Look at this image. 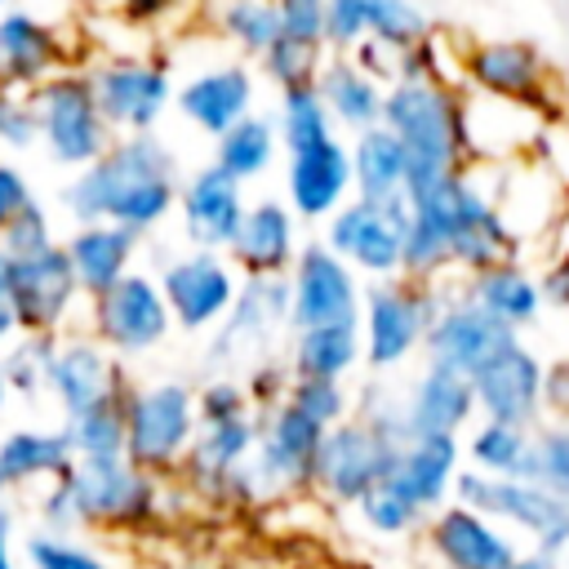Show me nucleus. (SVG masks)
<instances>
[{
	"label": "nucleus",
	"mask_w": 569,
	"mask_h": 569,
	"mask_svg": "<svg viewBox=\"0 0 569 569\" xmlns=\"http://www.w3.org/2000/svg\"><path fill=\"white\" fill-rule=\"evenodd\" d=\"M405 440L373 427L369 418H347L325 431V445L316 453L311 493L329 507H360L378 485H387Z\"/></svg>",
	"instance_id": "5"
},
{
	"label": "nucleus",
	"mask_w": 569,
	"mask_h": 569,
	"mask_svg": "<svg viewBox=\"0 0 569 569\" xmlns=\"http://www.w3.org/2000/svg\"><path fill=\"white\" fill-rule=\"evenodd\" d=\"M67 71V40L53 22L31 9L0 13V89L36 93L44 80Z\"/></svg>",
	"instance_id": "23"
},
{
	"label": "nucleus",
	"mask_w": 569,
	"mask_h": 569,
	"mask_svg": "<svg viewBox=\"0 0 569 569\" xmlns=\"http://www.w3.org/2000/svg\"><path fill=\"white\" fill-rule=\"evenodd\" d=\"M129 387L133 382L124 378L120 356H111L93 333H62L58 338V351L49 365V396L58 400L62 422L102 405V400L124 396Z\"/></svg>",
	"instance_id": "19"
},
{
	"label": "nucleus",
	"mask_w": 569,
	"mask_h": 569,
	"mask_svg": "<svg viewBox=\"0 0 569 569\" xmlns=\"http://www.w3.org/2000/svg\"><path fill=\"white\" fill-rule=\"evenodd\" d=\"M365 4H369V40L373 44L405 53V49L431 40V22L413 0H365Z\"/></svg>",
	"instance_id": "41"
},
{
	"label": "nucleus",
	"mask_w": 569,
	"mask_h": 569,
	"mask_svg": "<svg viewBox=\"0 0 569 569\" xmlns=\"http://www.w3.org/2000/svg\"><path fill=\"white\" fill-rule=\"evenodd\" d=\"M356 196L351 142L329 138L311 151H293L284 164V204L302 222H329Z\"/></svg>",
	"instance_id": "21"
},
{
	"label": "nucleus",
	"mask_w": 569,
	"mask_h": 569,
	"mask_svg": "<svg viewBox=\"0 0 569 569\" xmlns=\"http://www.w3.org/2000/svg\"><path fill=\"white\" fill-rule=\"evenodd\" d=\"M422 547L436 569H507L525 551L516 533H507L467 502H445L427 520Z\"/></svg>",
	"instance_id": "18"
},
{
	"label": "nucleus",
	"mask_w": 569,
	"mask_h": 569,
	"mask_svg": "<svg viewBox=\"0 0 569 569\" xmlns=\"http://www.w3.org/2000/svg\"><path fill=\"white\" fill-rule=\"evenodd\" d=\"M462 293L476 302V307H485L493 320H502L507 329H529L538 316H542V284H538V276L525 267V262H516V258H507V262H498V267H485V271H476V276H467V284H462Z\"/></svg>",
	"instance_id": "31"
},
{
	"label": "nucleus",
	"mask_w": 569,
	"mask_h": 569,
	"mask_svg": "<svg viewBox=\"0 0 569 569\" xmlns=\"http://www.w3.org/2000/svg\"><path fill=\"white\" fill-rule=\"evenodd\" d=\"M58 240H53V227H49V213H44V204L40 200H31L4 231H0V253H9V258H31V253H44V249H53Z\"/></svg>",
	"instance_id": "48"
},
{
	"label": "nucleus",
	"mask_w": 569,
	"mask_h": 569,
	"mask_svg": "<svg viewBox=\"0 0 569 569\" xmlns=\"http://www.w3.org/2000/svg\"><path fill=\"white\" fill-rule=\"evenodd\" d=\"M276 129H280V147L289 156L293 151H311V147L329 142V138H338L333 116H329V107H325L316 84L280 89V120H276Z\"/></svg>",
	"instance_id": "38"
},
{
	"label": "nucleus",
	"mask_w": 569,
	"mask_h": 569,
	"mask_svg": "<svg viewBox=\"0 0 569 569\" xmlns=\"http://www.w3.org/2000/svg\"><path fill=\"white\" fill-rule=\"evenodd\" d=\"M289 405L302 409L325 431L347 422V418H356V400H351L347 382H329V378H293L289 382Z\"/></svg>",
	"instance_id": "43"
},
{
	"label": "nucleus",
	"mask_w": 569,
	"mask_h": 569,
	"mask_svg": "<svg viewBox=\"0 0 569 569\" xmlns=\"http://www.w3.org/2000/svg\"><path fill=\"white\" fill-rule=\"evenodd\" d=\"M538 284H542V302L569 311V249H560V253L547 262V271L538 276Z\"/></svg>",
	"instance_id": "56"
},
{
	"label": "nucleus",
	"mask_w": 569,
	"mask_h": 569,
	"mask_svg": "<svg viewBox=\"0 0 569 569\" xmlns=\"http://www.w3.org/2000/svg\"><path fill=\"white\" fill-rule=\"evenodd\" d=\"M0 507H9V485H4V476H0Z\"/></svg>",
	"instance_id": "62"
},
{
	"label": "nucleus",
	"mask_w": 569,
	"mask_h": 569,
	"mask_svg": "<svg viewBox=\"0 0 569 569\" xmlns=\"http://www.w3.org/2000/svg\"><path fill=\"white\" fill-rule=\"evenodd\" d=\"M178 213H182V231L196 249L222 253L231 249L249 200H244V182L227 178L218 164H204L196 173H187V182L178 187Z\"/></svg>",
	"instance_id": "22"
},
{
	"label": "nucleus",
	"mask_w": 569,
	"mask_h": 569,
	"mask_svg": "<svg viewBox=\"0 0 569 569\" xmlns=\"http://www.w3.org/2000/svg\"><path fill=\"white\" fill-rule=\"evenodd\" d=\"M400 400H405L409 440H418V436H462L467 427H476V413H480L471 378H462L453 369H440V365H427Z\"/></svg>",
	"instance_id": "27"
},
{
	"label": "nucleus",
	"mask_w": 569,
	"mask_h": 569,
	"mask_svg": "<svg viewBox=\"0 0 569 569\" xmlns=\"http://www.w3.org/2000/svg\"><path fill=\"white\" fill-rule=\"evenodd\" d=\"M22 556L31 569H111L98 547H89L71 533H44V529L22 542Z\"/></svg>",
	"instance_id": "45"
},
{
	"label": "nucleus",
	"mask_w": 569,
	"mask_h": 569,
	"mask_svg": "<svg viewBox=\"0 0 569 569\" xmlns=\"http://www.w3.org/2000/svg\"><path fill=\"white\" fill-rule=\"evenodd\" d=\"M276 9H280L284 36L329 49V44H325V31H329V0H276Z\"/></svg>",
	"instance_id": "51"
},
{
	"label": "nucleus",
	"mask_w": 569,
	"mask_h": 569,
	"mask_svg": "<svg viewBox=\"0 0 569 569\" xmlns=\"http://www.w3.org/2000/svg\"><path fill=\"white\" fill-rule=\"evenodd\" d=\"M445 293L436 284L418 280H378L365 289V311H360V338H365V365L373 369H396L405 365L422 342L427 329L440 311Z\"/></svg>",
	"instance_id": "9"
},
{
	"label": "nucleus",
	"mask_w": 569,
	"mask_h": 569,
	"mask_svg": "<svg viewBox=\"0 0 569 569\" xmlns=\"http://www.w3.org/2000/svg\"><path fill=\"white\" fill-rule=\"evenodd\" d=\"M507 569H560V565H556V556H542V551H520V560H516V565H507Z\"/></svg>",
	"instance_id": "60"
},
{
	"label": "nucleus",
	"mask_w": 569,
	"mask_h": 569,
	"mask_svg": "<svg viewBox=\"0 0 569 569\" xmlns=\"http://www.w3.org/2000/svg\"><path fill=\"white\" fill-rule=\"evenodd\" d=\"M453 502L476 507L493 525H502L516 538H529V551L565 556L569 551V507L547 493L538 480H507V476H480L462 467Z\"/></svg>",
	"instance_id": "7"
},
{
	"label": "nucleus",
	"mask_w": 569,
	"mask_h": 569,
	"mask_svg": "<svg viewBox=\"0 0 569 569\" xmlns=\"http://www.w3.org/2000/svg\"><path fill=\"white\" fill-rule=\"evenodd\" d=\"M511 342H520L516 329H507L502 320H493L485 307H476L467 293H453L440 302L431 329H427V365L453 369L462 378H476L493 356H502Z\"/></svg>",
	"instance_id": "17"
},
{
	"label": "nucleus",
	"mask_w": 569,
	"mask_h": 569,
	"mask_svg": "<svg viewBox=\"0 0 569 569\" xmlns=\"http://www.w3.org/2000/svg\"><path fill=\"white\" fill-rule=\"evenodd\" d=\"M289 382H293V369L289 365H253L249 369V378H244V391H249V400H253V413H267V409H276V405H284L289 400Z\"/></svg>",
	"instance_id": "52"
},
{
	"label": "nucleus",
	"mask_w": 569,
	"mask_h": 569,
	"mask_svg": "<svg viewBox=\"0 0 569 569\" xmlns=\"http://www.w3.org/2000/svg\"><path fill=\"white\" fill-rule=\"evenodd\" d=\"M53 351H58V338H53V333H18V338L4 347V356H0V369H4L9 391H18V396H40V391H49Z\"/></svg>",
	"instance_id": "40"
},
{
	"label": "nucleus",
	"mask_w": 569,
	"mask_h": 569,
	"mask_svg": "<svg viewBox=\"0 0 569 569\" xmlns=\"http://www.w3.org/2000/svg\"><path fill=\"white\" fill-rule=\"evenodd\" d=\"M276 151H280V129H276V120H267V116L253 111L249 120H240L236 129H227V133L213 142V164H218L227 178L249 182V178H262V173L271 169Z\"/></svg>",
	"instance_id": "37"
},
{
	"label": "nucleus",
	"mask_w": 569,
	"mask_h": 569,
	"mask_svg": "<svg viewBox=\"0 0 569 569\" xmlns=\"http://www.w3.org/2000/svg\"><path fill=\"white\" fill-rule=\"evenodd\" d=\"M533 480L569 507V422H542L533 431Z\"/></svg>",
	"instance_id": "46"
},
{
	"label": "nucleus",
	"mask_w": 569,
	"mask_h": 569,
	"mask_svg": "<svg viewBox=\"0 0 569 569\" xmlns=\"http://www.w3.org/2000/svg\"><path fill=\"white\" fill-rule=\"evenodd\" d=\"M178 160L156 133H129L62 187V209L89 222H116L133 236L160 227L178 209Z\"/></svg>",
	"instance_id": "1"
},
{
	"label": "nucleus",
	"mask_w": 569,
	"mask_h": 569,
	"mask_svg": "<svg viewBox=\"0 0 569 569\" xmlns=\"http://www.w3.org/2000/svg\"><path fill=\"white\" fill-rule=\"evenodd\" d=\"M253 93H258V80L249 71V62H218V67L182 80L173 107L187 124L204 129L218 142L227 129H236L240 120L253 116Z\"/></svg>",
	"instance_id": "24"
},
{
	"label": "nucleus",
	"mask_w": 569,
	"mask_h": 569,
	"mask_svg": "<svg viewBox=\"0 0 569 569\" xmlns=\"http://www.w3.org/2000/svg\"><path fill=\"white\" fill-rule=\"evenodd\" d=\"M369 40V4L365 0H329V31L325 44L333 53H351Z\"/></svg>",
	"instance_id": "50"
},
{
	"label": "nucleus",
	"mask_w": 569,
	"mask_h": 569,
	"mask_svg": "<svg viewBox=\"0 0 569 569\" xmlns=\"http://www.w3.org/2000/svg\"><path fill=\"white\" fill-rule=\"evenodd\" d=\"M565 569H569V551H565Z\"/></svg>",
	"instance_id": "64"
},
{
	"label": "nucleus",
	"mask_w": 569,
	"mask_h": 569,
	"mask_svg": "<svg viewBox=\"0 0 569 569\" xmlns=\"http://www.w3.org/2000/svg\"><path fill=\"white\" fill-rule=\"evenodd\" d=\"M13 9V0H0V13H9Z\"/></svg>",
	"instance_id": "63"
},
{
	"label": "nucleus",
	"mask_w": 569,
	"mask_h": 569,
	"mask_svg": "<svg viewBox=\"0 0 569 569\" xmlns=\"http://www.w3.org/2000/svg\"><path fill=\"white\" fill-rule=\"evenodd\" d=\"M405 227H409V200L373 204L351 196L325 222V244L351 271H365L373 280H396L405 267Z\"/></svg>",
	"instance_id": "11"
},
{
	"label": "nucleus",
	"mask_w": 569,
	"mask_h": 569,
	"mask_svg": "<svg viewBox=\"0 0 569 569\" xmlns=\"http://www.w3.org/2000/svg\"><path fill=\"white\" fill-rule=\"evenodd\" d=\"M356 516H360V525H365L369 533H378V538H413V533L427 529V516H422L418 507H409L391 485H378V489L356 507Z\"/></svg>",
	"instance_id": "42"
},
{
	"label": "nucleus",
	"mask_w": 569,
	"mask_h": 569,
	"mask_svg": "<svg viewBox=\"0 0 569 569\" xmlns=\"http://www.w3.org/2000/svg\"><path fill=\"white\" fill-rule=\"evenodd\" d=\"M462 76L476 93L520 107L538 120L560 124L565 98L556 93V67L529 40H476L462 53Z\"/></svg>",
	"instance_id": "8"
},
{
	"label": "nucleus",
	"mask_w": 569,
	"mask_h": 569,
	"mask_svg": "<svg viewBox=\"0 0 569 569\" xmlns=\"http://www.w3.org/2000/svg\"><path fill=\"white\" fill-rule=\"evenodd\" d=\"M289 325V276L276 280H244L236 307L227 311V320L218 325V338L209 347L213 365L236 360L240 351H258L262 342H271V333Z\"/></svg>",
	"instance_id": "28"
},
{
	"label": "nucleus",
	"mask_w": 569,
	"mask_h": 569,
	"mask_svg": "<svg viewBox=\"0 0 569 569\" xmlns=\"http://www.w3.org/2000/svg\"><path fill=\"white\" fill-rule=\"evenodd\" d=\"M31 107H36V124H40V142L49 151L53 164H67V169H89L98 156H107V147L116 142L102 107H98V93L89 84V71H58L53 80H44L36 93H31Z\"/></svg>",
	"instance_id": "6"
},
{
	"label": "nucleus",
	"mask_w": 569,
	"mask_h": 569,
	"mask_svg": "<svg viewBox=\"0 0 569 569\" xmlns=\"http://www.w3.org/2000/svg\"><path fill=\"white\" fill-rule=\"evenodd\" d=\"M262 76L280 89H293V84H316L320 67H325V49L320 44H307V40H293V36H280L267 58L258 62Z\"/></svg>",
	"instance_id": "44"
},
{
	"label": "nucleus",
	"mask_w": 569,
	"mask_h": 569,
	"mask_svg": "<svg viewBox=\"0 0 569 569\" xmlns=\"http://www.w3.org/2000/svg\"><path fill=\"white\" fill-rule=\"evenodd\" d=\"M0 569H18V516L0 507Z\"/></svg>",
	"instance_id": "58"
},
{
	"label": "nucleus",
	"mask_w": 569,
	"mask_h": 569,
	"mask_svg": "<svg viewBox=\"0 0 569 569\" xmlns=\"http://www.w3.org/2000/svg\"><path fill=\"white\" fill-rule=\"evenodd\" d=\"M396 80H445V76H440L436 36L422 40V44H413V49H405V53H396ZM396 80H391V84H396Z\"/></svg>",
	"instance_id": "55"
},
{
	"label": "nucleus",
	"mask_w": 569,
	"mask_h": 569,
	"mask_svg": "<svg viewBox=\"0 0 569 569\" xmlns=\"http://www.w3.org/2000/svg\"><path fill=\"white\" fill-rule=\"evenodd\" d=\"M4 289H9L13 311H18V329L22 333H53V338L67 333V320L76 316V302L84 298L62 244L31 253V258L4 253Z\"/></svg>",
	"instance_id": "14"
},
{
	"label": "nucleus",
	"mask_w": 569,
	"mask_h": 569,
	"mask_svg": "<svg viewBox=\"0 0 569 569\" xmlns=\"http://www.w3.org/2000/svg\"><path fill=\"white\" fill-rule=\"evenodd\" d=\"M173 329L169 302L160 293V280L147 271H129L120 284H111L102 298L89 302V333L111 356H147L156 351Z\"/></svg>",
	"instance_id": "12"
},
{
	"label": "nucleus",
	"mask_w": 569,
	"mask_h": 569,
	"mask_svg": "<svg viewBox=\"0 0 569 569\" xmlns=\"http://www.w3.org/2000/svg\"><path fill=\"white\" fill-rule=\"evenodd\" d=\"M62 249H67V262L76 271L80 293L93 302V298H102L111 284H120L133 271L138 236L116 227V222H89V227H76L62 240Z\"/></svg>",
	"instance_id": "29"
},
{
	"label": "nucleus",
	"mask_w": 569,
	"mask_h": 569,
	"mask_svg": "<svg viewBox=\"0 0 569 569\" xmlns=\"http://www.w3.org/2000/svg\"><path fill=\"white\" fill-rule=\"evenodd\" d=\"M316 89H320V98H325V107H329L333 124H347V129H356V133H365V129L382 124L387 89H382L369 71H360L347 53H333V58L320 67Z\"/></svg>",
	"instance_id": "32"
},
{
	"label": "nucleus",
	"mask_w": 569,
	"mask_h": 569,
	"mask_svg": "<svg viewBox=\"0 0 569 569\" xmlns=\"http://www.w3.org/2000/svg\"><path fill=\"white\" fill-rule=\"evenodd\" d=\"M302 244H298V218L284 200H258L249 204L227 258L244 280H276L289 276L298 262Z\"/></svg>",
	"instance_id": "25"
},
{
	"label": "nucleus",
	"mask_w": 569,
	"mask_h": 569,
	"mask_svg": "<svg viewBox=\"0 0 569 569\" xmlns=\"http://www.w3.org/2000/svg\"><path fill=\"white\" fill-rule=\"evenodd\" d=\"M542 373H547V365H542L525 342H511L502 356H493V360L471 378L480 418L538 431L542 418H547V413H542Z\"/></svg>",
	"instance_id": "20"
},
{
	"label": "nucleus",
	"mask_w": 569,
	"mask_h": 569,
	"mask_svg": "<svg viewBox=\"0 0 569 569\" xmlns=\"http://www.w3.org/2000/svg\"><path fill=\"white\" fill-rule=\"evenodd\" d=\"M116 4H120V13L129 22H164L169 13L187 9L191 0H116Z\"/></svg>",
	"instance_id": "57"
},
{
	"label": "nucleus",
	"mask_w": 569,
	"mask_h": 569,
	"mask_svg": "<svg viewBox=\"0 0 569 569\" xmlns=\"http://www.w3.org/2000/svg\"><path fill=\"white\" fill-rule=\"evenodd\" d=\"M84 71H89V84L98 93V107H102L107 124L120 138L151 133L178 98L169 67L160 58H147V53H111V58H98L93 67H84Z\"/></svg>",
	"instance_id": "10"
},
{
	"label": "nucleus",
	"mask_w": 569,
	"mask_h": 569,
	"mask_svg": "<svg viewBox=\"0 0 569 569\" xmlns=\"http://www.w3.org/2000/svg\"><path fill=\"white\" fill-rule=\"evenodd\" d=\"M325 445V427L311 422L302 409L289 400L258 413V449H253V480L262 498H284V493H311V471L316 453Z\"/></svg>",
	"instance_id": "15"
},
{
	"label": "nucleus",
	"mask_w": 569,
	"mask_h": 569,
	"mask_svg": "<svg viewBox=\"0 0 569 569\" xmlns=\"http://www.w3.org/2000/svg\"><path fill=\"white\" fill-rule=\"evenodd\" d=\"M196 413H200V427H218V422L249 418V413H253V400H249V391H244V378L218 373V378H209L204 387H196Z\"/></svg>",
	"instance_id": "47"
},
{
	"label": "nucleus",
	"mask_w": 569,
	"mask_h": 569,
	"mask_svg": "<svg viewBox=\"0 0 569 569\" xmlns=\"http://www.w3.org/2000/svg\"><path fill=\"white\" fill-rule=\"evenodd\" d=\"M542 413L551 422H569V356L551 360L542 373Z\"/></svg>",
	"instance_id": "53"
},
{
	"label": "nucleus",
	"mask_w": 569,
	"mask_h": 569,
	"mask_svg": "<svg viewBox=\"0 0 569 569\" xmlns=\"http://www.w3.org/2000/svg\"><path fill=\"white\" fill-rule=\"evenodd\" d=\"M71 449H76V462H111V458H124V396L116 400H102L76 418L62 422Z\"/></svg>",
	"instance_id": "39"
},
{
	"label": "nucleus",
	"mask_w": 569,
	"mask_h": 569,
	"mask_svg": "<svg viewBox=\"0 0 569 569\" xmlns=\"http://www.w3.org/2000/svg\"><path fill=\"white\" fill-rule=\"evenodd\" d=\"M351 173H356V196L373 204H396L405 200V147L387 124H373L356 133L351 142Z\"/></svg>",
	"instance_id": "33"
},
{
	"label": "nucleus",
	"mask_w": 569,
	"mask_h": 569,
	"mask_svg": "<svg viewBox=\"0 0 569 569\" xmlns=\"http://www.w3.org/2000/svg\"><path fill=\"white\" fill-rule=\"evenodd\" d=\"M18 333H22V329H18L13 298H9V289H4V253H0V347H9Z\"/></svg>",
	"instance_id": "59"
},
{
	"label": "nucleus",
	"mask_w": 569,
	"mask_h": 569,
	"mask_svg": "<svg viewBox=\"0 0 569 569\" xmlns=\"http://www.w3.org/2000/svg\"><path fill=\"white\" fill-rule=\"evenodd\" d=\"M200 436L196 387L178 378L133 382L124 391V458L160 480H178Z\"/></svg>",
	"instance_id": "4"
},
{
	"label": "nucleus",
	"mask_w": 569,
	"mask_h": 569,
	"mask_svg": "<svg viewBox=\"0 0 569 569\" xmlns=\"http://www.w3.org/2000/svg\"><path fill=\"white\" fill-rule=\"evenodd\" d=\"M4 405H9V382H4V369H0V418H4Z\"/></svg>",
	"instance_id": "61"
},
{
	"label": "nucleus",
	"mask_w": 569,
	"mask_h": 569,
	"mask_svg": "<svg viewBox=\"0 0 569 569\" xmlns=\"http://www.w3.org/2000/svg\"><path fill=\"white\" fill-rule=\"evenodd\" d=\"M209 18H213V31L227 44H236L244 58H258V62L284 36L276 0H213L209 4Z\"/></svg>",
	"instance_id": "36"
},
{
	"label": "nucleus",
	"mask_w": 569,
	"mask_h": 569,
	"mask_svg": "<svg viewBox=\"0 0 569 569\" xmlns=\"http://www.w3.org/2000/svg\"><path fill=\"white\" fill-rule=\"evenodd\" d=\"M31 200H36V196H31V187H27V173H22L18 164L0 160V231H4Z\"/></svg>",
	"instance_id": "54"
},
{
	"label": "nucleus",
	"mask_w": 569,
	"mask_h": 569,
	"mask_svg": "<svg viewBox=\"0 0 569 569\" xmlns=\"http://www.w3.org/2000/svg\"><path fill=\"white\" fill-rule=\"evenodd\" d=\"M365 360V338L360 325H320V329H298L289 347V369L293 378H329L347 382V373Z\"/></svg>",
	"instance_id": "34"
},
{
	"label": "nucleus",
	"mask_w": 569,
	"mask_h": 569,
	"mask_svg": "<svg viewBox=\"0 0 569 569\" xmlns=\"http://www.w3.org/2000/svg\"><path fill=\"white\" fill-rule=\"evenodd\" d=\"M76 467V449L62 427H13L0 436V476L13 489H44Z\"/></svg>",
	"instance_id": "30"
},
{
	"label": "nucleus",
	"mask_w": 569,
	"mask_h": 569,
	"mask_svg": "<svg viewBox=\"0 0 569 569\" xmlns=\"http://www.w3.org/2000/svg\"><path fill=\"white\" fill-rule=\"evenodd\" d=\"M462 440L458 436H418L400 449L387 485L409 502L418 507L427 520L453 502V489H458V476H462Z\"/></svg>",
	"instance_id": "26"
},
{
	"label": "nucleus",
	"mask_w": 569,
	"mask_h": 569,
	"mask_svg": "<svg viewBox=\"0 0 569 569\" xmlns=\"http://www.w3.org/2000/svg\"><path fill=\"white\" fill-rule=\"evenodd\" d=\"M240 271L231 267V258L209 253V249H191L164 262L160 271V293L169 302V316L178 329L200 333L227 320V311L240 298Z\"/></svg>",
	"instance_id": "16"
},
{
	"label": "nucleus",
	"mask_w": 569,
	"mask_h": 569,
	"mask_svg": "<svg viewBox=\"0 0 569 569\" xmlns=\"http://www.w3.org/2000/svg\"><path fill=\"white\" fill-rule=\"evenodd\" d=\"M365 289L360 276L325 244H302L293 271H289V325L320 329V325H360Z\"/></svg>",
	"instance_id": "13"
},
{
	"label": "nucleus",
	"mask_w": 569,
	"mask_h": 569,
	"mask_svg": "<svg viewBox=\"0 0 569 569\" xmlns=\"http://www.w3.org/2000/svg\"><path fill=\"white\" fill-rule=\"evenodd\" d=\"M382 124L405 147V200L427 196L476 160L471 116L449 80H396L387 84Z\"/></svg>",
	"instance_id": "2"
},
{
	"label": "nucleus",
	"mask_w": 569,
	"mask_h": 569,
	"mask_svg": "<svg viewBox=\"0 0 569 569\" xmlns=\"http://www.w3.org/2000/svg\"><path fill=\"white\" fill-rule=\"evenodd\" d=\"M462 458L471 462V471L480 476H507V480H533V431L529 427H511V422H489L480 418L467 440H462Z\"/></svg>",
	"instance_id": "35"
},
{
	"label": "nucleus",
	"mask_w": 569,
	"mask_h": 569,
	"mask_svg": "<svg viewBox=\"0 0 569 569\" xmlns=\"http://www.w3.org/2000/svg\"><path fill=\"white\" fill-rule=\"evenodd\" d=\"M58 485L71 502L76 529L142 533L160 525L169 480L133 467L129 458H111V462H76Z\"/></svg>",
	"instance_id": "3"
},
{
	"label": "nucleus",
	"mask_w": 569,
	"mask_h": 569,
	"mask_svg": "<svg viewBox=\"0 0 569 569\" xmlns=\"http://www.w3.org/2000/svg\"><path fill=\"white\" fill-rule=\"evenodd\" d=\"M31 142H40V124H36L31 93L0 89V147H9V151H27Z\"/></svg>",
	"instance_id": "49"
}]
</instances>
